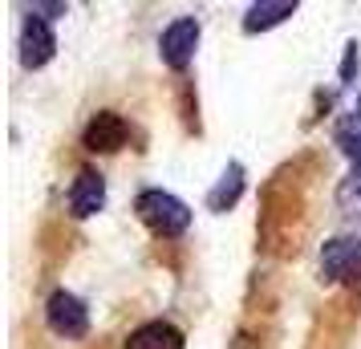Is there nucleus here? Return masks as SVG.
Listing matches in <instances>:
<instances>
[{
    "mask_svg": "<svg viewBox=\"0 0 361 349\" xmlns=\"http://www.w3.org/2000/svg\"><path fill=\"white\" fill-rule=\"evenodd\" d=\"M199 20L195 17H179L171 20L163 29V37H159V57H163L171 69H187L191 66V57H195L199 49Z\"/></svg>",
    "mask_w": 361,
    "mask_h": 349,
    "instance_id": "3",
    "label": "nucleus"
},
{
    "mask_svg": "<svg viewBox=\"0 0 361 349\" xmlns=\"http://www.w3.org/2000/svg\"><path fill=\"white\" fill-rule=\"evenodd\" d=\"M337 147H341L353 163H361V114H353L341 130H337Z\"/></svg>",
    "mask_w": 361,
    "mask_h": 349,
    "instance_id": "12",
    "label": "nucleus"
},
{
    "mask_svg": "<svg viewBox=\"0 0 361 349\" xmlns=\"http://www.w3.org/2000/svg\"><path fill=\"white\" fill-rule=\"evenodd\" d=\"M126 349H183V333L171 321H147L126 337Z\"/></svg>",
    "mask_w": 361,
    "mask_h": 349,
    "instance_id": "8",
    "label": "nucleus"
},
{
    "mask_svg": "<svg viewBox=\"0 0 361 349\" xmlns=\"http://www.w3.org/2000/svg\"><path fill=\"white\" fill-rule=\"evenodd\" d=\"M102 207H106V179L85 166V171H78V179L69 187V212L78 219H90V216H98Z\"/></svg>",
    "mask_w": 361,
    "mask_h": 349,
    "instance_id": "7",
    "label": "nucleus"
},
{
    "mask_svg": "<svg viewBox=\"0 0 361 349\" xmlns=\"http://www.w3.org/2000/svg\"><path fill=\"white\" fill-rule=\"evenodd\" d=\"M337 203H341L345 216H357L361 212V163H353V171L341 179V187H337Z\"/></svg>",
    "mask_w": 361,
    "mask_h": 349,
    "instance_id": "11",
    "label": "nucleus"
},
{
    "mask_svg": "<svg viewBox=\"0 0 361 349\" xmlns=\"http://www.w3.org/2000/svg\"><path fill=\"white\" fill-rule=\"evenodd\" d=\"M353 69H357V41L345 49V66H341V82H353Z\"/></svg>",
    "mask_w": 361,
    "mask_h": 349,
    "instance_id": "13",
    "label": "nucleus"
},
{
    "mask_svg": "<svg viewBox=\"0 0 361 349\" xmlns=\"http://www.w3.org/2000/svg\"><path fill=\"white\" fill-rule=\"evenodd\" d=\"M53 53H57V37H53L49 20L41 17H25V29H20V66L25 69H41L53 61Z\"/></svg>",
    "mask_w": 361,
    "mask_h": 349,
    "instance_id": "6",
    "label": "nucleus"
},
{
    "mask_svg": "<svg viewBox=\"0 0 361 349\" xmlns=\"http://www.w3.org/2000/svg\"><path fill=\"white\" fill-rule=\"evenodd\" d=\"M244 195V166L240 163H228V171L219 175V183L212 187V195H207V207L212 212H231L235 203Z\"/></svg>",
    "mask_w": 361,
    "mask_h": 349,
    "instance_id": "10",
    "label": "nucleus"
},
{
    "mask_svg": "<svg viewBox=\"0 0 361 349\" xmlns=\"http://www.w3.org/2000/svg\"><path fill=\"white\" fill-rule=\"evenodd\" d=\"M296 13V0H260L252 4L244 17V33H264V29H276L280 20H288Z\"/></svg>",
    "mask_w": 361,
    "mask_h": 349,
    "instance_id": "9",
    "label": "nucleus"
},
{
    "mask_svg": "<svg viewBox=\"0 0 361 349\" xmlns=\"http://www.w3.org/2000/svg\"><path fill=\"white\" fill-rule=\"evenodd\" d=\"M321 276L333 284H361V240L337 235L321 248Z\"/></svg>",
    "mask_w": 361,
    "mask_h": 349,
    "instance_id": "2",
    "label": "nucleus"
},
{
    "mask_svg": "<svg viewBox=\"0 0 361 349\" xmlns=\"http://www.w3.org/2000/svg\"><path fill=\"white\" fill-rule=\"evenodd\" d=\"M126 138H130V126H126V118L114 114V110H98V114L85 122L82 147H85V150H94V154H114V150L126 147Z\"/></svg>",
    "mask_w": 361,
    "mask_h": 349,
    "instance_id": "4",
    "label": "nucleus"
},
{
    "mask_svg": "<svg viewBox=\"0 0 361 349\" xmlns=\"http://www.w3.org/2000/svg\"><path fill=\"white\" fill-rule=\"evenodd\" d=\"M45 321H49V329L57 333V337H85V329H90V309H85L73 293L57 288V293L45 300Z\"/></svg>",
    "mask_w": 361,
    "mask_h": 349,
    "instance_id": "5",
    "label": "nucleus"
},
{
    "mask_svg": "<svg viewBox=\"0 0 361 349\" xmlns=\"http://www.w3.org/2000/svg\"><path fill=\"white\" fill-rule=\"evenodd\" d=\"M134 212H138V219L147 224L150 232L163 235V240H171V235H183L187 228H191V207H187L179 195L159 191V187L142 191V195L134 200Z\"/></svg>",
    "mask_w": 361,
    "mask_h": 349,
    "instance_id": "1",
    "label": "nucleus"
}]
</instances>
